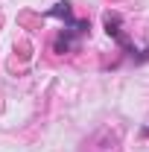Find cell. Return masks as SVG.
<instances>
[{"instance_id":"6da1fadb","label":"cell","mask_w":149,"mask_h":152,"mask_svg":"<svg viewBox=\"0 0 149 152\" xmlns=\"http://www.w3.org/2000/svg\"><path fill=\"white\" fill-rule=\"evenodd\" d=\"M120 23H123V18H120V12H105V15H102V26H105V32H108V38H114V41H117V44H120V47H123L126 53H131V56H134L137 50L131 47V41H129V38L123 35V26H120Z\"/></svg>"},{"instance_id":"7a4b0ae2","label":"cell","mask_w":149,"mask_h":152,"mask_svg":"<svg viewBox=\"0 0 149 152\" xmlns=\"http://www.w3.org/2000/svg\"><path fill=\"white\" fill-rule=\"evenodd\" d=\"M88 29H91V23H88V20H73L67 29H61V32H58L56 44H53V50H56V53H67V50L73 47V41H76L79 35H85Z\"/></svg>"},{"instance_id":"3957f363","label":"cell","mask_w":149,"mask_h":152,"mask_svg":"<svg viewBox=\"0 0 149 152\" xmlns=\"http://www.w3.org/2000/svg\"><path fill=\"white\" fill-rule=\"evenodd\" d=\"M44 18H61L64 23H67V26H70V23L76 20V18H73V9H70V3H67V0L56 3L53 9H47V12H44Z\"/></svg>"},{"instance_id":"277c9868","label":"cell","mask_w":149,"mask_h":152,"mask_svg":"<svg viewBox=\"0 0 149 152\" xmlns=\"http://www.w3.org/2000/svg\"><path fill=\"white\" fill-rule=\"evenodd\" d=\"M131 58H134V64H143V61H149V47L143 50V53H134Z\"/></svg>"},{"instance_id":"5b68a950","label":"cell","mask_w":149,"mask_h":152,"mask_svg":"<svg viewBox=\"0 0 149 152\" xmlns=\"http://www.w3.org/2000/svg\"><path fill=\"white\" fill-rule=\"evenodd\" d=\"M140 134H149V129H143V132H140Z\"/></svg>"}]
</instances>
